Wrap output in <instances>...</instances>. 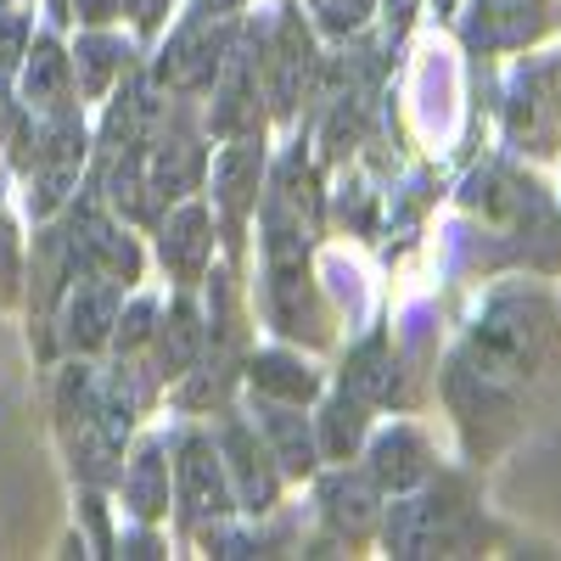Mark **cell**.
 <instances>
[{
  "label": "cell",
  "instance_id": "cell-25",
  "mask_svg": "<svg viewBox=\"0 0 561 561\" xmlns=\"http://www.w3.org/2000/svg\"><path fill=\"white\" fill-rule=\"evenodd\" d=\"M118 12H129L135 28H158V18L169 12V0H118Z\"/></svg>",
  "mask_w": 561,
  "mask_h": 561
},
{
  "label": "cell",
  "instance_id": "cell-29",
  "mask_svg": "<svg viewBox=\"0 0 561 561\" xmlns=\"http://www.w3.org/2000/svg\"><path fill=\"white\" fill-rule=\"evenodd\" d=\"M0 7H7V0H0Z\"/></svg>",
  "mask_w": 561,
  "mask_h": 561
},
{
  "label": "cell",
  "instance_id": "cell-4",
  "mask_svg": "<svg viewBox=\"0 0 561 561\" xmlns=\"http://www.w3.org/2000/svg\"><path fill=\"white\" fill-rule=\"evenodd\" d=\"M219 455H225V478H230V494H237V505H242V511H270L275 494H280V466H275V455L259 444V433L248 427L242 415L225 421Z\"/></svg>",
  "mask_w": 561,
  "mask_h": 561
},
{
  "label": "cell",
  "instance_id": "cell-16",
  "mask_svg": "<svg viewBox=\"0 0 561 561\" xmlns=\"http://www.w3.org/2000/svg\"><path fill=\"white\" fill-rule=\"evenodd\" d=\"M197 348H203V314L180 298V304L169 309V320L158 325V365H163V377L180 382L185 370H192Z\"/></svg>",
  "mask_w": 561,
  "mask_h": 561
},
{
  "label": "cell",
  "instance_id": "cell-5",
  "mask_svg": "<svg viewBox=\"0 0 561 561\" xmlns=\"http://www.w3.org/2000/svg\"><path fill=\"white\" fill-rule=\"evenodd\" d=\"M214 135L237 140V135H259L264 129V107H259V57L248 45H230L225 51V68L214 79V118H208Z\"/></svg>",
  "mask_w": 561,
  "mask_h": 561
},
{
  "label": "cell",
  "instance_id": "cell-20",
  "mask_svg": "<svg viewBox=\"0 0 561 561\" xmlns=\"http://www.w3.org/2000/svg\"><path fill=\"white\" fill-rule=\"evenodd\" d=\"M483 18L494 39H528L539 23V0H483Z\"/></svg>",
  "mask_w": 561,
  "mask_h": 561
},
{
  "label": "cell",
  "instance_id": "cell-12",
  "mask_svg": "<svg viewBox=\"0 0 561 561\" xmlns=\"http://www.w3.org/2000/svg\"><path fill=\"white\" fill-rule=\"evenodd\" d=\"M124 505L135 523H158L169 511V460H163L158 438H147L124 460Z\"/></svg>",
  "mask_w": 561,
  "mask_h": 561
},
{
  "label": "cell",
  "instance_id": "cell-8",
  "mask_svg": "<svg viewBox=\"0 0 561 561\" xmlns=\"http://www.w3.org/2000/svg\"><path fill=\"white\" fill-rule=\"evenodd\" d=\"M253 427L270 438L264 449L275 455V466H280V472H287V478H309L314 472V433L304 427V415H298V404H280V399H253Z\"/></svg>",
  "mask_w": 561,
  "mask_h": 561
},
{
  "label": "cell",
  "instance_id": "cell-22",
  "mask_svg": "<svg viewBox=\"0 0 561 561\" xmlns=\"http://www.w3.org/2000/svg\"><path fill=\"white\" fill-rule=\"evenodd\" d=\"M28 57V18L0 7V68H18Z\"/></svg>",
  "mask_w": 561,
  "mask_h": 561
},
{
  "label": "cell",
  "instance_id": "cell-18",
  "mask_svg": "<svg viewBox=\"0 0 561 561\" xmlns=\"http://www.w3.org/2000/svg\"><path fill=\"white\" fill-rule=\"evenodd\" d=\"M388 370H393L388 348H382V343H365V348L354 354V365H348V393L365 399V404H388L393 388H399V377H388Z\"/></svg>",
  "mask_w": 561,
  "mask_h": 561
},
{
  "label": "cell",
  "instance_id": "cell-26",
  "mask_svg": "<svg viewBox=\"0 0 561 561\" xmlns=\"http://www.w3.org/2000/svg\"><path fill=\"white\" fill-rule=\"evenodd\" d=\"M242 0H192V18H230Z\"/></svg>",
  "mask_w": 561,
  "mask_h": 561
},
{
  "label": "cell",
  "instance_id": "cell-27",
  "mask_svg": "<svg viewBox=\"0 0 561 561\" xmlns=\"http://www.w3.org/2000/svg\"><path fill=\"white\" fill-rule=\"evenodd\" d=\"M51 12L57 18H73V0H51Z\"/></svg>",
  "mask_w": 561,
  "mask_h": 561
},
{
  "label": "cell",
  "instance_id": "cell-17",
  "mask_svg": "<svg viewBox=\"0 0 561 561\" xmlns=\"http://www.w3.org/2000/svg\"><path fill=\"white\" fill-rule=\"evenodd\" d=\"M359 438H365V399H354L348 388L320 410V438H314V449L325 455V460H348L354 449H359Z\"/></svg>",
  "mask_w": 561,
  "mask_h": 561
},
{
  "label": "cell",
  "instance_id": "cell-15",
  "mask_svg": "<svg viewBox=\"0 0 561 561\" xmlns=\"http://www.w3.org/2000/svg\"><path fill=\"white\" fill-rule=\"evenodd\" d=\"M248 382H253V393L280 399V404H304V399L320 393L314 370H309L304 359H293V354H259L253 370H248Z\"/></svg>",
  "mask_w": 561,
  "mask_h": 561
},
{
  "label": "cell",
  "instance_id": "cell-19",
  "mask_svg": "<svg viewBox=\"0 0 561 561\" xmlns=\"http://www.w3.org/2000/svg\"><path fill=\"white\" fill-rule=\"evenodd\" d=\"M325 511H332V523H343V528H365L370 523V483H359V478H348V472H337L332 483H325Z\"/></svg>",
  "mask_w": 561,
  "mask_h": 561
},
{
  "label": "cell",
  "instance_id": "cell-10",
  "mask_svg": "<svg viewBox=\"0 0 561 561\" xmlns=\"http://www.w3.org/2000/svg\"><path fill=\"white\" fill-rule=\"evenodd\" d=\"M208 253H214L208 208L203 203L174 208L169 225H163V264H169V275L180 280V287H192V280H203V270H208Z\"/></svg>",
  "mask_w": 561,
  "mask_h": 561
},
{
  "label": "cell",
  "instance_id": "cell-13",
  "mask_svg": "<svg viewBox=\"0 0 561 561\" xmlns=\"http://www.w3.org/2000/svg\"><path fill=\"white\" fill-rule=\"evenodd\" d=\"M370 478H377L382 489H415L421 478H427V444H421L415 427H393L377 438V449H370Z\"/></svg>",
  "mask_w": 561,
  "mask_h": 561
},
{
  "label": "cell",
  "instance_id": "cell-3",
  "mask_svg": "<svg viewBox=\"0 0 561 561\" xmlns=\"http://www.w3.org/2000/svg\"><path fill=\"white\" fill-rule=\"evenodd\" d=\"M225 51H230L225 18H192V23H180V28H174V39L163 45L158 84H169V90H203V84H214V79H219Z\"/></svg>",
  "mask_w": 561,
  "mask_h": 561
},
{
  "label": "cell",
  "instance_id": "cell-6",
  "mask_svg": "<svg viewBox=\"0 0 561 561\" xmlns=\"http://www.w3.org/2000/svg\"><path fill=\"white\" fill-rule=\"evenodd\" d=\"M118 309H124V287L118 280H102V275H73L68 287V304H62V337L68 348H102L118 325Z\"/></svg>",
  "mask_w": 561,
  "mask_h": 561
},
{
  "label": "cell",
  "instance_id": "cell-28",
  "mask_svg": "<svg viewBox=\"0 0 561 561\" xmlns=\"http://www.w3.org/2000/svg\"><path fill=\"white\" fill-rule=\"evenodd\" d=\"M7 107H12V102H7V84H0V129H7Z\"/></svg>",
  "mask_w": 561,
  "mask_h": 561
},
{
  "label": "cell",
  "instance_id": "cell-11",
  "mask_svg": "<svg viewBox=\"0 0 561 561\" xmlns=\"http://www.w3.org/2000/svg\"><path fill=\"white\" fill-rule=\"evenodd\" d=\"M68 79H73V62L62 57V45L51 34H39L28 45V62H23V102L28 113L51 118V113H68Z\"/></svg>",
  "mask_w": 561,
  "mask_h": 561
},
{
  "label": "cell",
  "instance_id": "cell-14",
  "mask_svg": "<svg viewBox=\"0 0 561 561\" xmlns=\"http://www.w3.org/2000/svg\"><path fill=\"white\" fill-rule=\"evenodd\" d=\"M124 39H113V34H102V28H90L79 45H73V79H79V96H107V84L124 73Z\"/></svg>",
  "mask_w": 561,
  "mask_h": 561
},
{
  "label": "cell",
  "instance_id": "cell-24",
  "mask_svg": "<svg viewBox=\"0 0 561 561\" xmlns=\"http://www.w3.org/2000/svg\"><path fill=\"white\" fill-rule=\"evenodd\" d=\"M12 280H18V242H12L7 214H0V293H12Z\"/></svg>",
  "mask_w": 561,
  "mask_h": 561
},
{
  "label": "cell",
  "instance_id": "cell-7",
  "mask_svg": "<svg viewBox=\"0 0 561 561\" xmlns=\"http://www.w3.org/2000/svg\"><path fill=\"white\" fill-rule=\"evenodd\" d=\"M259 174H264V140L259 135H237L214 158V203L225 208L230 230H237L242 214L259 203Z\"/></svg>",
  "mask_w": 561,
  "mask_h": 561
},
{
  "label": "cell",
  "instance_id": "cell-9",
  "mask_svg": "<svg viewBox=\"0 0 561 561\" xmlns=\"http://www.w3.org/2000/svg\"><path fill=\"white\" fill-rule=\"evenodd\" d=\"M309 62H314V51H309L304 23L298 18H280V28L270 39V62H259V73L270 79V102H275L280 118H293V107L304 96V79H309Z\"/></svg>",
  "mask_w": 561,
  "mask_h": 561
},
{
  "label": "cell",
  "instance_id": "cell-23",
  "mask_svg": "<svg viewBox=\"0 0 561 561\" xmlns=\"http://www.w3.org/2000/svg\"><path fill=\"white\" fill-rule=\"evenodd\" d=\"M152 314H158V309H152L147 298H140L135 309H118V332H113V343H118L124 354H129V348H140V343L152 337Z\"/></svg>",
  "mask_w": 561,
  "mask_h": 561
},
{
  "label": "cell",
  "instance_id": "cell-2",
  "mask_svg": "<svg viewBox=\"0 0 561 561\" xmlns=\"http://www.w3.org/2000/svg\"><path fill=\"white\" fill-rule=\"evenodd\" d=\"M174 478H180V511H185V523H219V517L237 511V494H230V478H225V455H219L214 438H203V433L180 438Z\"/></svg>",
  "mask_w": 561,
  "mask_h": 561
},
{
  "label": "cell",
  "instance_id": "cell-21",
  "mask_svg": "<svg viewBox=\"0 0 561 561\" xmlns=\"http://www.w3.org/2000/svg\"><path fill=\"white\" fill-rule=\"evenodd\" d=\"M314 12L325 34H354L370 18V0H314Z\"/></svg>",
  "mask_w": 561,
  "mask_h": 561
},
{
  "label": "cell",
  "instance_id": "cell-1",
  "mask_svg": "<svg viewBox=\"0 0 561 561\" xmlns=\"http://www.w3.org/2000/svg\"><path fill=\"white\" fill-rule=\"evenodd\" d=\"M34 163H28V208L45 219L51 208L68 203V192L79 185V163H84V124L79 113H51L45 118V129L34 135Z\"/></svg>",
  "mask_w": 561,
  "mask_h": 561
}]
</instances>
